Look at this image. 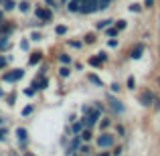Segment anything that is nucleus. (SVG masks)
<instances>
[{"label":"nucleus","instance_id":"1","mask_svg":"<svg viewBox=\"0 0 160 156\" xmlns=\"http://www.w3.org/2000/svg\"><path fill=\"white\" fill-rule=\"evenodd\" d=\"M99 116H102V112L93 108L91 112H87L85 118H83V126H85V128H91V126H95V124H98V120H99Z\"/></svg>","mask_w":160,"mask_h":156},{"label":"nucleus","instance_id":"2","mask_svg":"<svg viewBox=\"0 0 160 156\" xmlns=\"http://www.w3.org/2000/svg\"><path fill=\"white\" fill-rule=\"evenodd\" d=\"M95 144H98L99 148H112L113 146V136L108 134V132H103V134H99V136L95 138Z\"/></svg>","mask_w":160,"mask_h":156},{"label":"nucleus","instance_id":"3","mask_svg":"<svg viewBox=\"0 0 160 156\" xmlns=\"http://www.w3.org/2000/svg\"><path fill=\"white\" fill-rule=\"evenodd\" d=\"M22 75H24V71L22 69H14V71H8V73H4V81L6 83H14V81H18V79H22Z\"/></svg>","mask_w":160,"mask_h":156},{"label":"nucleus","instance_id":"4","mask_svg":"<svg viewBox=\"0 0 160 156\" xmlns=\"http://www.w3.org/2000/svg\"><path fill=\"white\" fill-rule=\"evenodd\" d=\"M95 10H99V0H85V2H83L81 12L91 14V12H95Z\"/></svg>","mask_w":160,"mask_h":156},{"label":"nucleus","instance_id":"5","mask_svg":"<svg viewBox=\"0 0 160 156\" xmlns=\"http://www.w3.org/2000/svg\"><path fill=\"white\" fill-rule=\"evenodd\" d=\"M37 16H39L41 20H45V23H51L53 20V12L47 10V8H37Z\"/></svg>","mask_w":160,"mask_h":156},{"label":"nucleus","instance_id":"6","mask_svg":"<svg viewBox=\"0 0 160 156\" xmlns=\"http://www.w3.org/2000/svg\"><path fill=\"white\" fill-rule=\"evenodd\" d=\"M83 2H85V0H69L67 8H69V12H81Z\"/></svg>","mask_w":160,"mask_h":156},{"label":"nucleus","instance_id":"7","mask_svg":"<svg viewBox=\"0 0 160 156\" xmlns=\"http://www.w3.org/2000/svg\"><path fill=\"white\" fill-rule=\"evenodd\" d=\"M142 53H144V45L138 43V45H134V47H132V51H130V57H132V59H140Z\"/></svg>","mask_w":160,"mask_h":156},{"label":"nucleus","instance_id":"8","mask_svg":"<svg viewBox=\"0 0 160 156\" xmlns=\"http://www.w3.org/2000/svg\"><path fill=\"white\" fill-rule=\"evenodd\" d=\"M140 102H142V105H150L154 102V95L150 93V91H144V93H142V98H140Z\"/></svg>","mask_w":160,"mask_h":156},{"label":"nucleus","instance_id":"9","mask_svg":"<svg viewBox=\"0 0 160 156\" xmlns=\"http://www.w3.org/2000/svg\"><path fill=\"white\" fill-rule=\"evenodd\" d=\"M109 105H112V109H113V112H118V113L124 112V108L120 105V102H118V99H113V98H109Z\"/></svg>","mask_w":160,"mask_h":156},{"label":"nucleus","instance_id":"10","mask_svg":"<svg viewBox=\"0 0 160 156\" xmlns=\"http://www.w3.org/2000/svg\"><path fill=\"white\" fill-rule=\"evenodd\" d=\"M16 136H18L20 144L24 146V142H27V130H24V128H18V130H16Z\"/></svg>","mask_w":160,"mask_h":156},{"label":"nucleus","instance_id":"11","mask_svg":"<svg viewBox=\"0 0 160 156\" xmlns=\"http://www.w3.org/2000/svg\"><path fill=\"white\" fill-rule=\"evenodd\" d=\"M91 138H93V132H91V128H85V130H83V134H81V140L89 142Z\"/></svg>","mask_w":160,"mask_h":156},{"label":"nucleus","instance_id":"12","mask_svg":"<svg viewBox=\"0 0 160 156\" xmlns=\"http://www.w3.org/2000/svg\"><path fill=\"white\" fill-rule=\"evenodd\" d=\"M32 87H35V89H43V87H47V79H37V81L32 83Z\"/></svg>","mask_w":160,"mask_h":156},{"label":"nucleus","instance_id":"13","mask_svg":"<svg viewBox=\"0 0 160 156\" xmlns=\"http://www.w3.org/2000/svg\"><path fill=\"white\" fill-rule=\"evenodd\" d=\"M12 28H14L12 24H2V23H0V33H2V35H8V33H12Z\"/></svg>","mask_w":160,"mask_h":156},{"label":"nucleus","instance_id":"14","mask_svg":"<svg viewBox=\"0 0 160 156\" xmlns=\"http://www.w3.org/2000/svg\"><path fill=\"white\" fill-rule=\"evenodd\" d=\"M8 45H10V43H8V37H6V35H2V37H0V51L8 49Z\"/></svg>","mask_w":160,"mask_h":156},{"label":"nucleus","instance_id":"15","mask_svg":"<svg viewBox=\"0 0 160 156\" xmlns=\"http://www.w3.org/2000/svg\"><path fill=\"white\" fill-rule=\"evenodd\" d=\"M41 57H43V53H35L31 59H28V63H31V65H37V63L41 61Z\"/></svg>","mask_w":160,"mask_h":156},{"label":"nucleus","instance_id":"16","mask_svg":"<svg viewBox=\"0 0 160 156\" xmlns=\"http://www.w3.org/2000/svg\"><path fill=\"white\" fill-rule=\"evenodd\" d=\"M14 6H16L14 0H4V10H12Z\"/></svg>","mask_w":160,"mask_h":156},{"label":"nucleus","instance_id":"17","mask_svg":"<svg viewBox=\"0 0 160 156\" xmlns=\"http://www.w3.org/2000/svg\"><path fill=\"white\" fill-rule=\"evenodd\" d=\"M69 73H71V71H69V67H67V65H63L61 69H59V75H61V77H69Z\"/></svg>","mask_w":160,"mask_h":156},{"label":"nucleus","instance_id":"18","mask_svg":"<svg viewBox=\"0 0 160 156\" xmlns=\"http://www.w3.org/2000/svg\"><path fill=\"white\" fill-rule=\"evenodd\" d=\"M75 148H79V138H75V140H73V142H71V146H69V148H67V152H69V154H71V152H73V150H75Z\"/></svg>","mask_w":160,"mask_h":156},{"label":"nucleus","instance_id":"19","mask_svg":"<svg viewBox=\"0 0 160 156\" xmlns=\"http://www.w3.org/2000/svg\"><path fill=\"white\" fill-rule=\"evenodd\" d=\"M83 128H85V126H83V122H77V124H73V132H75V134L83 132Z\"/></svg>","mask_w":160,"mask_h":156},{"label":"nucleus","instance_id":"20","mask_svg":"<svg viewBox=\"0 0 160 156\" xmlns=\"http://www.w3.org/2000/svg\"><path fill=\"white\" fill-rule=\"evenodd\" d=\"M59 61H61L63 65H69V61H71V59H69V55H65V53H63V55H59Z\"/></svg>","mask_w":160,"mask_h":156},{"label":"nucleus","instance_id":"21","mask_svg":"<svg viewBox=\"0 0 160 156\" xmlns=\"http://www.w3.org/2000/svg\"><path fill=\"white\" fill-rule=\"evenodd\" d=\"M89 81H91V83H95V85H102V79H99L98 75H93V73L89 75Z\"/></svg>","mask_w":160,"mask_h":156},{"label":"nucleus","instance_id":"22","mask_svg":"<svg viewBox=\"0 0 160 156\" xmlns=\"http://www.w3.org/2000/svg\"><path fill=\"white\" fill-rule=\"evenodd\" d=\"M108 126H109V118H102V122H99V128H102V130H106Z\"/></svg>","mask_w":160,"mask_h":156},{"label":"nucleus","instance_id":"23","mask_svg":"<svg viewBox=\"0 0 160 156\" xmlns=\"http://www.w3.org/2000/svg\"><path fill=\"white\" fill-rule=\"evenodd\" d=\"M118 33H120V31H118L116 27H108V37H116Z\"/></svg>","mask_w":160,"mask_h":156},{"label":"nucleus","instance_id":"24","mask_svg":"<svg viewBox=\"0 0 160 156\" xmlns=\"http://www.w3.org/2000/svg\"><path fill=\"white\" fill-rule=\"evenodd\" d=\"M112 23H113V20H99V24H98V27H99V28H108Z\"/></svg>","mask_w":160,"mask_h":156},{"label":"nucleus","instance_id":"25","mask_svg":"<svg viewBox=\"0 0 160 156\" xmlns=\"http://www.w3.org/2000/svg\"><path fill=\"white\" fill-rule=\"evenodd\" d=\"M31 113H32V105H27V108L22 109V116L27 118V116H31Z\"/></svg>","mask_w":160,"mask_h":156},{"label":"nucleus","instance_id":"26","mask_svg":"<svg viewBox=\"0 0 160 156\" xmlns=\"http://www.w3.org/2000/svg\"><path fill=\"white\" fill-rule=\"evenodd\" d=\"M89 63H91L93 67H99V65H102V61H99L98 57H91V59H89Z\"/></svg>","mask_w":160,"mask_h":156},{"label":"nucleus","instance_id":"27","mask_svg":"<svg viewBox=\"0 0 160 156\" xmlns=\"http://www.w3.org/2000/svg\"><path fill=\"white\" fill-rule=\"evenodd\" d=\"M124 27H126V20H116V28L118 31H122Z\"/></svg>","mask_w":160,"mask_h":156},{"label":"nucleus","instance_id":"28","mask_svg":"<svg viewBox=\"0 0 160 156\" xmlns=\"http://www.w3.org/2000/svg\"><path fill=\"white\" fill-rule=\"evenodd\" d=\"M55 33H57V35H65V33H67V27H57V28H55Z\"/></svg>","mask_w":160,"mask_h":156},{"label":"nucleus","instance_id":"29","mask_svg":"<svg viewBox=\"0 0 160 156\" xmlns=\"http://www.w3.org/2000/svg\"><path fill=\"white\" fill-rule=\"evenodd\" d=\"M93 41H95V35H93V33H89V35L85 37V43H93Z\"/></svg>","mask_w":160,"mask_h":156},{"label":"nucleus","instance_id":"30","mask_svg":"<svg viewBox=\"0 0 160 156\" xmlns=\"http://www.w3.org/2000/svg\"><path fill=\"white\" fill-rule=\"evenodd\" d=\"M18 6H20V10H22V12H27V10H28V2H20Z\"/></svg>","mask_w":160,"mask_h":156},{"label":"nucleus","instance_id":"31","mask_svg":"<svg viewBox=\"0 0 160 156\" xmlns=\"http://www.w3.org/2000/svg\"><path fill=\"white\" fill-rule=\"evenodd\" d=\"M128 87H130V89H134V87H136V81H134V77L128 79Z\"/></svg>","mask_w":160,"mask_h":156},{"label":"nucleus","instance_id":"32","mask_svg":"<svg viewBox=\"0 0 160 156\" xmlns=\"http://www.w3.org/2000/svg\"><path fill=\"white\" fill-rule=\"evenodd\" d=\"M98 59H99V61H106V59H108V53H98Z\"/></svg>","mask_w":160,"mask_h":156},{"label":"nucleus","instance_id":"33","mask_svg":"<svg viewBox=\"0 0 160 156\" xmlns=\"http://www.w3.org/2000/svg\"><path fill=\"white\" fill-rule=\"evenodd\" d=\"M130 10H132V12H140V4H132V6H130Z\"/></svg>","mask_w":160,"mask_h":156},{"label":"nucleus","instance_id":"34","mask_svg":"<svg viewBox=\"0 0 160 156\" xmlns=\"http://www.w3.org/2000/svg\"><path fill=\"white\" fill-rule=\"evenodd\" d=\"M24 95H35V87H31V89L27 87V89H24Z\"/></svg>","mask_w":160,"mask_h":156},{"label":"nucleus","instance_id":"35","mask_svg":"<svg viewBox=\"0 0 160 156\" xmlns=\"http://www.w3.org/2000/svg\"><path fill=\"white\" fill-rule=\"evenodd\" d=\"M69 45H71V47H81V43H79V41H69Z\"/></svg>","mask_w":160,"mask_h":156},{"label":"nucleus","instance_id":"36","mask_svg":"<svg viewBox=\"0 0 160 156\" xmlns=\"http://www.w3.org/2000/svg\"><path fill=\"white\" fill-rule=\"evenodd\" d=\"M6 61H8V59H4V57H0V69H2V67H6Z\"/></svg>","mask_w":160,"mask_h":156},{"label":"nucleus","instance_id":"37","mask_svg":"<svg viewBox=\"0 0 160 156\" xmlns=\"http://www.w3.org/2000/svg\"><path fill=\"white\" fill-rule=\"evenodd\" d=\"M81 152H85V154H87V152H89V146L83 144V146H81Z\"/></svg>","mask_w":160,"mask_h":156},{"label":"nucleus","instance_id":"38","mask_svg":"<svg viewBox=\"0 0 160 156\" xmlns=\"http://www.w3.org/2000/svg\"><path fill=\"white\" fill-rule=\"evenodd\" d=\"M4 136H6V130H0V142L4 140Z\"/></svg>","mask_w":160,"mask_h":156},{"label":"nucleus","instance_id":"39","mask_svg":"<svg viewBox=\"0 0 160 156\" xmlns=\"http://www.w3.org/2000/svg\"><path fill=\"white\" fill-rule=\"evenodd\" d=\"M144 4H146V6H148V8H150V6H152V4H154V0H146V2H144Z\"/></svg>","mask_w":160,"mask_h":156},{"label":"nucleus","instance_id":"40","mask_svg":"<svg viewBox=\"0 0 160 156\" xmlns=\"http://www.w3.org/2000/svg\"><path fill=\"white\" fill-rule=\"evenodd\" d=\"M2 18H4V14H2V10H0V23H4V20H2Z\"/></svg>","mask_w":160,"mask_h":156},{"label":"nucleus","instance_id":"41","mask_svg":"<svg viewBox=\"0 0 160 156\" xmlns=\"http://www.w3.org/2000/svg\"><path fill=\"white\" fill-rule=\"evenodd\" d=\"M2 95H4V89H2V87H0V98H2Z\"/></svg>","mask_w":160,"mask_h":156},{"label":"nucleus","instance_id":"42","mask_svg":"<svg viewBox=\"0 0 160 156\" xmlns=\"http://www.w3.org/2000/svg\"><path fill=\"white\" fill-rule=\"evenodd\" d=\"M99 156H109V152H102V154H99Z\"/></svg>","mask_w":160,"mask_h":156},{"label":"nucleus","instance_id":"43","mask_svg":"<svg viewBox=\"0 0 160 156\" xmlns=\"http://www.w3.org/2000/svg\"><path fill=\"white\" fill-rule=\"evenodd\" d=\"M24 156H35V154H31V152H27V154H24Z\"/></svg>","mask_w":160,"mask_h":156},{"label":"nucleus","instance_id":"44","mask_svg":"<svg viewBox=\"0 0 160 156\" xmlns=\"http://www.w3.org/2000/svg\"><path fill=\"white\" fill-rule=\"evenodd\" d=\"M2 124H4V120H2V118H0V126H2Z\"/></svg>","mask_w":160,"mask_h":156},{"label":"nucleus","instance_id":"45","mask_svg":"<svg viewBox=\"0 0 160 156\" xmlns=\"http://www.w3.org/2000/svg\"><path fill=\"white\" fill-rule=\"evenodd\" d=\"M158 83H160V77H158Z\"/></svg>","mask_w":160,"mask_h":156},{"label":"nucleus","instance_id":"46","mask_svg":"<svg viewBox=\"0 0 160 156\" xmlns=\"http://www.w3.org/2000/svg\"><path fill=\"white\" fill-rule=\"evenodd\" d=\"M63 2H67V0H63Z\"/></svg>","mask_w":160,"mask_h":156},{"label":"nucleus","instance_id":"47","mask_svg":"<svg viewBox=\"0 0 160 156\" xmlns=\"http://www.w3.org/2000/svg\"><path fill=\"white\" fill-rule=\"evenodd\" d=\"M85 156H89V154H85Z\"/></svg>","mask_w":160,"mask_h":156}]
</instances>
